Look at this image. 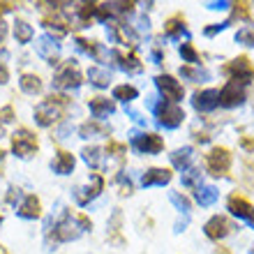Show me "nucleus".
<instances>
[{
	"instance_id": "f257e3e1",
	"label": "nucleus",
	"mask_w": 254,
	"mask_h": 254,
	"mask_svg": "<svg viewBox=\"0 0 254 254\" xmlns=\"http://www.w3.org/2000/svg\"><path fill=\"white\" fill-rule=\"evenodd\" d=\"M72 104V100L63 93H51L47 100L35 107V121L42 127H51L65 116V109Z\"/></svg>"
},
{
	"instance_id": "f03ea898",
	"label": "nucleus",
	"mask_w": 254,
	"mask_h": 254,
	"mask_svg": "<svg viewBox=\"0 0 254 254\" xmlns=\"http://www.w3.org/2000/svg\"><path fill=\"white\" fill-rule=\"evenodd\" d=\"M155 116H157V123H160L162 127H169V129H174V127H178L185 121V111H183L178 104L167 102V100H162L160 104H155Z\"/></svg>"
},
{
	"instance_id": "7ed1b4c3",
	"label": "nucleus",
	"mask_w": 254,
	"mask_h": 254,
	"mask_svg": "<svg viewBox=\"0 0 254 254\" xmlns=\"http://www.w3.org/2000/svg\"><path fill=\"white\" fill-rule=\"evenodd\" d=\"M206 169H208V174L215 176V178L227 176V171L231 169V153H229V148L215 146L206 155Z\"/></svg>"
},
{
	"instance_id": "20e7f679",
	"label": "nucleus",
	"mask_w": 254,
	"mask_h": 254,
	"mask_svg": "<svg viewBox=\"0 0 254 254\" xmlns=\"http://www.w3.org/2000/svg\"><path fill=\"white\" fill-rule=\"evenodd\" d=\"M54 86L58 90H69V88L81 86V72L76 67V61H65L58 67V72L54 74Z\"/></svg>"
},
{
	"instance_id": "39448f33",
	"label": "nucleus",
	"mask_w": 254,
	"mask_h": 254,
	"mask_svg": "<svg viewBox=\"0 0 254 254\" xmlns=\"http://www.w3.org/2000/svg\"><path fill=\"white\" fill-rule=\"evenodd\" d=\"M37 148H40L37 136H35L30 129H26V127H19V129L12 134V150H14V155H19V157H30Z\"/></svg>"
},
{
	"instance_id": "423d86ee",
	"label": "nucleus",
	"mask_w": 254,
	"mask_h": 254,
	"mask_svg": "<svg viewBox=\"0 0 254 254\" xmlns=\"http://www.w3.org/2000/svg\"><path fill=\"white\" fill-rule=\"evenodd\" d=\"M155 86H157V90L162 93V97H164V100L174 102V104H178V102L183 100V95H185L183 83L178 79H174L171 74H160V76L155 79Z\"/></svg>"
},
{
	"instance_id": "0eeeda50",
	"label": "nucleus",
	"mask_w": 254,
	"mask_h": 254,
	"mask_svg": "<svg viewBox=\"0 0 254 254\" xmlns=\"http://www.w3.org/2000/svg\"><path fill=\"white\" fill-rule=\"evenodd\" d=\"M224 72L231 76V81H238V83H243V86L254 79V65L250 63V58H245V56L234 58V61L224 67Z\"/></svg>"
},
{
	"instance_id": "6e6552de",
	"label": "nucleus",
	"mask_w": 254,
	"mask_h": 254,
	"mask_svg": "<svg viewBox=\"0 0 254 254\" xmlns=\"http://www.w3.org/2000/svg\"><path fill=\"white\" fill-rule=\"evenodd\" d=\"M81 231H83V229H81L79 224H74L69 217H65V220H61L58 224H56L54 231H49V241H54V243L76 241V238L81 236Z\"/></svg>"
},
{
	"instance_id": "1a4fd4ad",
	"label": "nucleus",
	"mask_w": 254,
	"mask_h": 254,
	"mask_svg": "<svg viewBox=\"0 0 254 254\" xmlns=\"http://www.w3.org/2000/svg\"><path fill=\"white\" fill-rule=\"evenodd\" d=\"M243 100H245V86L238 83V81H229L220 90V107H241Z\"/></svg>"
},
{
	"instance_id": "9d476101",
	"label": "nucleus",
	"mask_w": 254,
	"mask_h": 254,
	"mask_svg": "<svg viewBox=\"0 0 254 254\" xmlns=\"http://www.w3.org/2000/svg\"><path fill=\"white\" fill-rule=\"evenodd\" d=\"M134 148H136L139 153L157 155V153H162V148H164V141H162V136H157V134H153V132L134 134Z\"/></svg>"
},
{
	"instance_id": "9b49d317",
	"label": "nucleus",
	"mask_w": 254,
	"mask_h": 254,
	"mask_svg": "<svg viewBox=\"0 0 254 254\" xmlns=\"http://www.w3.org/2000/svg\"><path fill=\"white\" fill-rule=\"evenodd\" d=\"M192 107L199 111V114H206V111H213V109L220 107V93L208 88V90H196L192 97Z\"/></svg>"
},
{
	"instance_id": "f8f14e48",
	"label": "nucleus",
	"mask_w": 254,
	"mask_h": 254,
	"mask_svg": "<svg viewBox=\"0 0 254 254\" xmlns=\"http://www.w3.org/2000/svg\"><path fill=\"white\" fill-rule=\"evenodd\" d=\"M35 49H37V54L49 63V65H56L58 63V56H61V47H58V42L51 37V35H42L37 37L35 42Z\"/></svg>"
},
{
	"instance_id": "ddd939ff",
	"label": "nucleus",
	"mask_w": 254,
	"mask_h": 254,
	"mask_svg": "<svg viewBox=\"0 0 254 254\" xmlns=\"http://www.w3.org/2000/svg\"><path fill=\"white\" fill-rule=\"evenodd\" d=\"M229 210H231V215H236V217L248 220L250 227H254V206L248 199H243L241 194H231V196H229Z\"/></svg>"
},
{
	"instance_id": "4468645a",
	"label": "nucleus",
	"mask_w": 254,
	"mask_h": 254,
	"mask_svg": "<svg viewBox=\"0 0 254 254\" xmlns=\"http://www.w3.org/2000/svg\"><path fill=\"white\" fill-rule=\"evenodd\" d=\"M231 229H234V224H231L227 217H222V215H215V217H210V220L206 222L203 231H206V236L210 238V241H222L224 236L231 234Z\"/></svg>"
},
{
	"instance_id": "2eb2a0df",
	"label": "nucleus",
	"mask_w": 254,
	"mask_h": 254,
	"mask_svg": "<svg viewBox=\"0 0 254 254\" xmlns=\"http://www.w3.org/2000/svg\"><path fill=\"white\" fill-rule=\"evenodd\" d=\"M102 188H104V181H102L100 174H95V176H93V183H90V185L74 190V199L79 201L81 206H86V203H90V201H93L95 196L102 192Z\"/></svg>"
},
{
	"instance_id": "dca6fc26",
	"label": "nucleus",
	"mask_w": 254,
	"mask_h": 254,
	"mask_svg": "<svg viewBox=\"0 0 254 254\" xmlns=\"http://www.w3.org/2000/svg\"><path fill=\"white\" fill-rule=\"evenodd\" d=\"M114 61L118 63V67H121L123 72H129V74H134V72H141L143 69V65H141V61H139V56L136 54H125V51H121V49H116L114 51Z\"/></svg>"
},
{
	"instance_id": "f3484780",
	"label": "nucleus",
	"mask_w": 254,
	"mask_h": 254,
	"mask_svg": "<svg viewBox=\"0 0 254 254\" xmlns=\"http://www.w3.org/2000/svg\"><path fill=\"white\" fill-rule=\"evenodd\" d=\"M88 107H90V114H93L95 121H102L104 116L114 114L116 111V104L109 97H102V95H97V97H90L88 100Z\"/></svg>"
},
{
	"instance_id": "a211bd4d",
	"label": "nucleus",
	"mask_w": 254,
	"mask_h": 254,
	"mask_svg": "<svg viewBox=\"0 0 254 254\" xmlns=\"http://www.w3.org/2000/svg\"><path fill=\"white\" fill-rule=\"evenodd\" d=\"M171 178H174L171 169L153 167V169H148L146 174L141 176V183H143L146 188H150V185H167V183H171Z\"/></svg>"
},
{
	"instance_id": "6ab92c4d",
	"label": "nucleus",
	"mask_w": 254,
	"mask_h": 254,
	"mask_svg": "<svg viewBox=\"0 0 254 254\" xmlns=\"http://www.w3.org/2000/svg\"><path fill=\"white\" fill-rule=\"evenodd\" d=\"M16 213L23 217V220H37V217H42V203L40 199L35 196V194H28V196H23V201H21V206Z\"/></svg>"
},
{
	"instance_id": "aec40b11",
	"label": "nucleus",
	"mask_w": 254,
	"mask_h": 254,
	"mask_svg": "<svg viewBox=\"0 0 254 254\" xmlns=\"http://www.w3.org/2000/svg\"><path fill=\"white\" fill-rule=\"evenodd\" d=\"M51 169H54L58 176H67L72 174L74 169V155L67 153V150H58L54 157V162H51Z\"/></svg>"
},
{
	"instance_id": "412c9836",
	"label": "nucleus",
	"mask_w": 254,
	"mask_h": 254,
	"mask_svg": "<svg viewBox=\"0 0 254 254\" xmlns=\"http://www.w3.org/2000/svg\"><path fill=\"white\" fill-rule=\"evenodd\" d=\"M79 134L83 136V139H93V136H109V134H111V129H109V127L104 125L102 121L90 118L88 123H83V125L79 127Z\"/></svg>"
},
{
	"instance_id": "4be33fe9",
	"label": "nucleus",
	"mask_w": 254,
	"mask_h": 254,
	"mask_svg": "<svg viewBox=\"0 0 254 254\" xmlns=\"http://www.w3.org/2000/svg\"><path fill=\"white\" fill-rule=\"evenodd\" d=\"M44 26L49 28V33H51V37H54V40L69 33V21L63 19V16H58V9L54 12V16H47V19H44Z\"/></svg>"
},
{
	"instance_id": "5701e85b",
	"label": "nucleus",
	"mask_w": 254,
	"mask_h": 254,
	"mask_svg": "<svg viewBox=\"0 0 254 254\" xmlns=\"http://www.w3.org/2000/svg\"><path fill=\"white\" fill-rule=\"evenodd\" d=\"M19 86H21V90L28 93V95H40L42 88H44V83H42V79L37 76V74H21Z\"/></svg>"
},
{
	"instance_id": "b1692460",
	"label": "nucleus",
	"mask_w": 254,
	"mask_h": 254,
	"mask_svg": "<svg viewBox=\"0 0 254 254\" xmlns=\"http://www.w3.org/2000/svg\"><path fill=\"white\" fill-rule=\"evenodd\" d=\"M76 44H79L81 51H86L88 56H93L97 63L104 61V49H102L100 42H93V40H83V37H76Z\"/></svg>"
},
{
	"instance_id": "393cba45",
	"label": "nucleus",
	"mask_w": 254,
	"mask_h": 254,
	"mask_svg": "<svg viewBox=\"0 0 254 254\" xmlns=\"http://www.w3.org/2000/svg\"><path fill=\"white\" fill-rule=\"evenodd\" d=\"M171 162H174L176 169L188 171L190 164H192V148L185 146V148H178V150H174V155H171Z\"/></svg>"
},
{
	"instance_id": "a878e982",
	"label": "nucleus",
	"mask_w": 254,
	"mask_h": 254,
	"mask_svg": "<svg viewBox=\"0 0 254 254\" xmlns=\"http://www.w3.org/2000/svg\"><path fill=\"white\" fill-rule=\"evenodd\" d=\"M121 224H123V213H121V208H116L114 215H111V220H109V241L118 243V245H123Z\"/></svg>"
},
{
	"instance_id": "bb28decb",
	"label": "nucleus",
	"mask_w": 254,
	"mask_h": 254,
	"mask_svg": "<svg viewBox=\"0 0 254 254\" xmlns=\"http://www.w3.org/2000/svg\"><path fill=\"white\" fill-rule=\"evenodd\" d=\"M88 79H90L93 86L107 88L109 83H111V72L104 69V67H90V69H88Z\"/></svg>"
},
{
	"instance_id": "cd10ccee",
	"label": "nucleus",
	"mask_w": 254,
	"mask_h": 254,
	"mask_svg": "<svg viewBox=\"0 0 254 254\" xmlns=\"http://www.w3.org/2000/svg\"><path fill=\"white\" fill-rule=\"evenodd\" d=\"M104 150L97 146H86L83 150H81V155H83V160H86L88 167H93V169H100L102 167V162H104Z\"/></svg>"
},
{
	"instance_id": "c85d7f7f",
	"label": "nucleus",
	"mask_w": 254,
	"mask_h": 254,
	"mask_svg": "<svg viewBox=\"0 0 254 254\" xmlns=\"http://www.w3.org/2000/svg\"><path fill=\"white\" fill-rule=\"evenodd\" d=\"M217 196H220V192L213 185H201L196 190V201H199L201 206H213L215 201H217Z\"/></svg>"
},
{
	"instance_id": "c756f323",
	"label": "nucleus",
	"mask_w": 254,
	"mask_h": 254,
	"mask_svg": "<svg viewBox=\"0 0 254 254\" xmlns=\"http://www.w3.org/2000/svg\"><path fill=\"white\" fill-rule=\"evenodd\" d=\"M14 37H16L19 44H28V42L35 37L33 26H28L26 21H16V23H14Z\"/></svg>"
},
{
	"instance_id": "7c9ffc66",
	"label": "nucleus",
	"mask_w": 254,
	"mask_h": 254,
	"mask_svg": "<svg viewBox=\"0 0 254 254\" xmlns=\"http://www.w3.org/2000/svg\"><path fill=\"white\" fill-rule=\"evenodd\" d=\"M164 33H167L169 37H178L181 33H185V19H183L181 14L171 16V19L164 23Z\"/></svg>"
},
{
	"instance_id": "2f4dec72",
	"label": "nucleus",
	"mask_w": 254,
	"mask_h": 254,
	"mask_svg": "<svg viewBox=\"0 0 254 254\" xmlns=\"http://www.w3.org/2000/svg\"><path fill=\"white\" fill-rule=\"evenodd\" d=\"M181 74L185 79H192V81H208L210 79V74L206 69H201V67H194V65H185L181 67Z\"/></svg>"
},
{
	"instance_id": "473e14b6",
	"label": "nucleus",
	"mask_w": 254,
	"mask_h": 254,
	"mask_svg": "<svg viewBox=\"0 0 254 254\" xmlns=\"http://www.w3.org/2000/svg\"><path fill=\"white\" fill-rule=\"evenodd\" d=\"M136 95H139V90L134 86H116L114 88V100H121V102H132L136 100Z\"/></svg>"
},
{
	"instance_id": "72a5a7b5",
	"label": "nucleus",
	"mask_w": 254,
	"mask_h": 254,
	"mask_svg": "<svg viewBox=\"0 0 254 254\" xmlns=\"http://www.w3.org/2000/svg\"><path fill=\"white\" fill-rule=\"evenodd\" d=\"M181 56H183V61L190 63V65H199V51L194 49L192 42H183L181 44Z\"/></svg>"
},
{
	"instance_id": "f704fd0d",
	"label": "nucleus",
	"mask_w": 254,
	"mask_h": 254,
	"mask_svg": "<svg viewBox=\"0 0 254 254\" xmlns=\"http://www.w3.org/2000/svg\"><path fill=\"white\" fill-rule=\"evenodd\" d=\"M199 178H201V171H196V169H188V171H183V185L185 188H196L199 190Z\"/></svg>"
},
{
	"instance_id": "c9c22d12",
	"label": "nucleus",
	"mask_w": 254,
	"mask_h": 254,
	"mask_svg": "<svg viewBox=\"0 0 254 254\" xmlns=\"http://www.w3.org/2000/svg\"><path fill=\"white\" fill-rule=\"evenodd\" d=\"M236 42H241L245 47H252L254 44V26H245L236 33Z\"/></svg>"
},
{
	"instance_id": "e433bc0d",
	"label": "nucleus",
	"mask_w": 254,
	"mask_h": 254,
	"mask_svg": "<svg viewBox=\"0 0 254 254\" xmlns=\"http://www.w3.org/2000/svg\"><path fill=\"white\" fill-rule=\"evenodd\" d=\"M169 199L174 201V203H176V208H178V210H183V213H188L190 208H192V203H190V199H188V196H185V194H181V192H171V194H169Z\"/></svg>"
},
{
	"instance_id": "4c0bfd02",
	"label": "nucleus",
	"mask_w": 254,
	"mask_h": 254,
	"mask_svg": "<svg viewBox=\"0 0 254 254\" xmlns=\"http://www.w3.org/2000/svg\"><path fill=\"white\" fill-rule=\"evenodd\" d=\"M107 153H109V155H114L116 160H123V157L127 155V146H125V143H118V141H109Z\"/></svg>"
},
{
	"instance_id": "58836bf2",
	"label": "nucleus",
	"mask_w": 254,
	"mask_h": 254,
	"mask_svg": "<svg viewBox=\"0 0 254 254\" xmlns=\"http://www.w3.org/2000/svg\"><path fill=\"white\" fill-rule=\"evenodd\" d=\"M9 123H14V109L7 104V107L0 109V127L9 125Z\"/></svg>"
},
{
	"instance_id": "ea45409f",
	"label": "nucleus",
	"mask_w": 254,
	"mask_h": 254,
	"mask_svg": "<svg viewBox=\"0 0 254 254\" xmlns=\"http://www.w3.org/2000/svg\"><path fill=\"white\" fill-rule=\"evenodd\" d=\"M116 181L121 183V196H129V194H132V183H129V181H125L123 176H118Z\"/></svg>"
},
{
	"instance_id": "a19ab883",
	"label": "nucleus",
	"mask_w": 254,
	"mask_h": 254,
	"mask_svg": "<svg viewBox=\"0 0 254 254\" xmlns=\"http://www.w3.org/2000/svg\"><path fill=\"white\" fill-rule=\"evenodd\" d=\"M74 217H76V224H79L81 229H93V222L88 220V217H86V215H83V213L74 215Z\"/></svg>"
},
{
	"instance_id": "79ce46f5",
	"label": "nucleus",
	"mask_w": 254,
	"mask_h": 254,
	"mask_svg": "<svg viewBox=\"0 0 254 254\" xmlns=\"http://www.w3.org/2000/svg\"><path fill=\"white\" fill-rule=\"evenodd\" d=\"M7 81H9V72H7L5 63H0V86H5Z\"/></svg>"
},
{
	"instance_id": "37998d69",
	"label": "nucleus",
	"mask_w": 254,
	"mask_h": 254,
	"mask_svg": "<svg viewBox=\"0 0 254 254\" xmlns=\"http://www.w3.org/2000/svg\"><path fill=\"white\" fill-rule=\"evenodd\" d=\"M7 192H9V194H7V201H9V203H14V199H19V188H9V190H7Z\"/></svg>"
},
{
	"instance_id": "c03bdc74",
	"label": "nucleus",
	"mask_w": 254,
	"mask_h": 254,
	"mask_svg": "<svg viewBox=\"0 0 254 254\" xmlns=\"http://www.w3.org/2000/svg\"><path fill=\"white\" fill-rule=\"evenodd\" d=\"M14 7H16V2H0V14H2V12H12Z\"/></svg>"
},
{
	"instance_id": "a18cd8bd",
	"label": "nucleus",
	"mask_w": 254,
	"mask_h": 254,
	"mask_svg": "<svg viewBox=\"0 0 254 254\" xmlns=\"http://www.w3.org/2000/svg\"><path fill=\"white\" fill-rule=\"evenodd\" d=\"M210 9H227V7H231V2H210Z\"/></svg>"
},
{
	"instance_id": "49530a36",
	"label": "nucleus",
	"mask_w": 254,
	"mask_h": 254,
	"mask_svg": "<svg viewBox=\"0 0 254 254\" xmlns=\"http://www.w3.org/2000/svg\"><path fill=\"white\" fill-rule=\"evenodd\" d=\"M7 37V23L2 21V16H0V42Z\"/></svg>"
},
{
	"instance_id": "de8ad7c7",
	"label": "nucleus",
	"mask_w": 254,
	"mask_h": 254,
	"mask_svg": "<svg viewBox=\"0 0 254 254\" xmlns=\"http://www.w3.org/2000/svg\"><path fill=\"white\" fill-rule=\"evenodd\" d=\"M243 148H248V150H252L254 153V141L248 139V136H243Z\"/></svg>"
},
{
	"instance_id": "09e8293b",
	"label": "nucleus",
	"mask_w": 254,
	"mask_h": 254,
	"mask_svg": "<svg viewBox=\"0 0 254 254\" xmlns=\"http://www.w3.org/2000/svg\"><path fill=\"white\" fill-rule=\"evenodd\" d=\"M213 254H231V252H229V250L227 248H217V250H215V252Z\"/></svg>"
},
{
	"instance_id": "8fccbe9b",
	"label": "nucleus",
	"mask_w": 254,
	"mask_h": 254,
	"mask_svg": "<svg viewBox=\"0 0 254 254\" xmlns=\"http://www.w3.org/2000/svg\"><path fill=\"white\" fill-rule=\"evenodd\" d=\"M0 222H2V215H0Z\"/></svg>"
},
{
	"instance_id": "3c124183",
	"label": "nucleus",
	"mask_w": 254,
	"mask_h": 254,
	"mask_svg": "<svg viewBox=\"0 0 254 254\" xmlns=\"http://www.w3.org/2000/svg\"><path fill=\"white\" fill-rule=\"evenodd\" d=\"M252 254H254V250H252Z\"/></svg>"
}]
</instances>
